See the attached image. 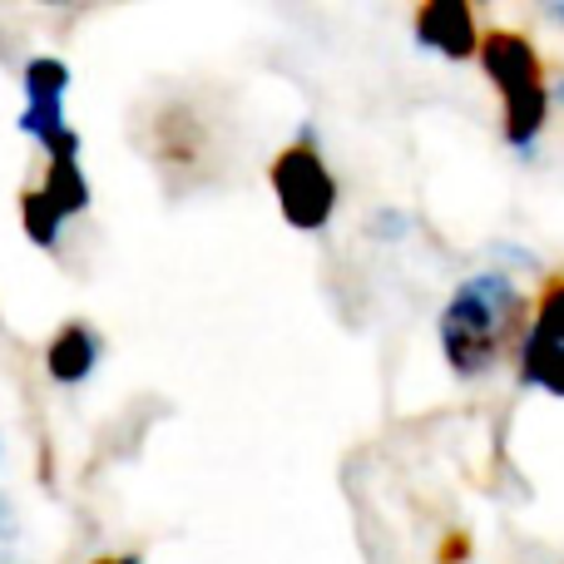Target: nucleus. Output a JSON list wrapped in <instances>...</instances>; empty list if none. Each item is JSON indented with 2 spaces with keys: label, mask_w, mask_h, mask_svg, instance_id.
Wrapping results in <instances>:
<instances>
[{
  "label": "nucleus",
  "mask_w": 564,
  "mask_h": 564,
  "mask_svg": "<svg viewBox=\"0 0 564 564\" xmlns=\"http://www.w3.org/2000/svg\"><path fill=\"white\" fill-rule=\"evenodd\" d=\"M525 322H530V302L510 273L466 278L451 292L446 307H441V351H446V367L466 381L496 371L530 337Z\"/></svg>",
  "instance_id": "1"
},
{
  "label": "nucleus",
  "mask_w": 564,
  "mask_h": 564,
  "mask_svg": "<svg viewBox=\"0 0 564 564\" xmlns=\"http://www.w3.org/2000/svg\"><path fill=\"white\" fill-rule=\"evenodd\" d=\"M480 65H486L490 85L500 95V109H506V144L530 154L550 115L545 59L520 30H486L480 35Z\"/></svg>",
  "instance_id": "2"
},
{
  "label": "nucleus",
  "mask_w": 564,
  "mask_h": 564,
  "mask_svg": "<svg viewBox=\"0 0 564 564\" xmlns=\"http://www.w3.org/2000/svg\"><path fill=\"white\" fill-rule=\"evenodd\" d=\"M268 184H273L288 228H297V234H322L337 214V178H332L327 159L312 144V129H302L297 144H288L273 159Z\"/></svg>",
  "instance_id": "3"
},
{
  "label": "nucleus",
  "mask_w": 564,
  "mask_h": 564,
  "mask_svg": "<svg viewBox=\"0 0 564 564\" xmlns=\"http://www.w3.org/2000/svg\"><path fill=\"white\" fill-rule=\"evenodd\" d=\"M411 30H416L421 45L446 59L480 55V35H486L466 0H426V6H416V15H411Z\"/></svg>",
  "instance_id": "4"
},
{
  "label": "nucleus",
  "mask_w": 564,
  "mask_h": 564,
  "mask_svg": "<svg viewBox=\"0 0 564 564\" xmlns=\"http://www.w3.org/2000/svg\"><path fill=\"white\" fill-rule=\"evenodd\" d=\"M99 357H105V341L89 322H65V327L50 337L45 347V371L55 387H79V381L95 377Z\"/></svg>",
  "instance_id": "5"
},
{
  "label": "nucleus",
  "mask_w": 564,
  "mask_h": 564,
  "mask_svg": "<svg viewBox=\"0 0 564 564\" xmlns=\"http://www.w3.org/2000/svg\"><path fill=\"white\" fill-rule=\"evenodd\" d=\"M159 139H154V154L164 169H198L208 159V134H204V119L194 109H164L159 115Z\"/></svg>",
  "instance_id": "6"
},
{
  "label": "nucleus",
  "mask_w": 564,
  "mask_h": 564,
  "mask_svg": "<svg viewBox=\"0 0 564 564\" xmlns=\"http://www.w3.org/2000/svg\"><path fill=\"white\" fill-rule=\"evenodd\" d=\"M520 381L564 401V347L560 341H545L530 332V337L520 341Z\"/></svg>",
  "instance_id": "7"
},
{
  "label": "nucleus",
  "mask_w": 564,
  "mask_h": 564,
  "mask_svg": "<svg viewBox=\"0 0 564 564\" xmlns=\"http://www.w3.org/2000/svg\"><path fill=\"white\" fill-rule=\"evenodd\" d=\"M40 188H45L50 204H55L65 218H75L89 208V178H85V169H79V159H45Z\"/></svg>",
  "instance_id": "8"
},
{
  "label": "nucleus",
  "mask_w": 564,
  "mask_h": 564,
  "mask_svg": "<svg viewBox=\"0 0 564 564\" xmlns=\"http://www.w3.org/2000/svg\"><path fill=\"white\" fill-rule=\"evenodd\" d=\"M20 85H25V105H65L69 65L55 55H35L20 69Z\"/></svg>",
  "instance_id": "9"
},
{
  "label": "nucleus",
  "mask_w": 564,
  "mask_h": 564,
  "mask_svg": "<svg viewBox=\"0 0 564 564\" xmlns=\"http://www.w3.org/2000/svg\"><path fill=\"white\" fill-rule=\"evenodd\" d=\"M20 228H25V238L35 248H55L59 243V228H65V214H59L55 204H50L45 188H20Z\"/></svg>",
  "instance_id": "10"
},
{
  "label": "nucleus",
  "mask_w": 564,
  "mask_h": 564,
  "mask_svg": "<svg viewBox=\"0 0 564 564\" xmlns=\"http://www.w3.org/2000/svg\"><path fill=\"white\" fill-rule=\"evenodd\" d=\"M530 332L545 341H560L564 347V273H550L545 288H540L535 307H530Z\"/></svg>",
  "instance_id": "11"
},
{
  "label": "nucleus",
  "mask_w": 564,
  "mask_h": 564,
  "mask_svg": "<svg viewBox=\"0 0 564 564\" xmlns=\"http://www.w3.org/2000/svg\"><path fill=\"white\" fill-rule=\"evenodd\" d=\"M460 560H466V535H456V540L441 545V564H460Z\"/></svg>",
  "instance_id": "12"
},
{
  "label": "nucleus",
  "mask_w": 564,
  "mask_h": 564,
  "mask_svg": "<svg viewBox=\"0 0 564 564\" xmlns=\"http://www.w3.org/2000/svg\"><path fill=\"white\" fill-rule=\"evenodd\" d=\"M89 564H144L139 555H99V560H89Z\"/></svg>",
  "instance_id": "13"
},
{
  "label": "nucleus",
  "mask_w": 564,
  "mask_h": 564,
  "mask_svg": "<svg viewBox=\"0 0 564 564\" xmlns=\"http://www.w3.org/2000/svg\"><path fill=\"white\" fill-rule=\"evenodd\" d=\"M0 535H10V520H6V510H0Z\"/></svg>",
  "instance_id": "14"
},
{
  "label": "nucleus",
  "mask_w": 564,
  "mask_h": 564,
  "mask_svg": "<svg viewBox=\"0 0 564 564\" xmlns=\"http://www.w3.org/2000/svg\"><path fill=\"white\" fill-rule=\"evenodd\" d=\"M550 15H555V20H564V6H550Z\"/></svg>",
  "instance_id": "15"
},
{
  "label": "nucleus",
  "mask_w": 564,
  "mask_h": 564,
  "mask_svg": "<svg viewBox=\"0 0 564 564\" xmlns=\"http://www.w3.org/2000/svg\"><path fill=\"white\" fill-rule=\"evenodd\" d=\"M560 99H564V85H560Z\"/></svg>",
  "instance_id": "16"
}]
</instances>
